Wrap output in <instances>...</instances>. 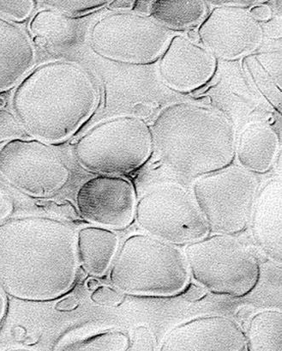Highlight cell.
<instances>
[{"instance_id": "cell-23", "label": "cell", "mask_w": 282, "mask_h": 351, "mask_svg": "<svg viewBox=\"0 0 282 351\" xmlns=\"http://www.w3.org/2000/svg\"><path fill=\"white\" fill-rule=\"evenodd\" d=\"M130 339L120 330H108L64 348L69 350L125 351L128 350Z\"/></svg>"}, {"instance_id": "cell-14", "label": "cell", "mask_w": 282, "mask_h": 351, "mask_svg": "<svg viewBox=\"0 0 282 351\" xmlns=\"http://www.w3.org/2000/svg\"><path fill=\"white\" fill-rule=\"evenodd\" d=\"M216 59L188 37L175 35L159 58L158 71L163 83L172 90L191 92L212 80Z\"/></svg>"}, {"instance_id": "cell-18", "label": "cell", "mask_w": 282, "mask_h": 351, "mask_svg": "<svg viewBox=\"0 0 282 351\" xmlns=\"http://www.w3.org/2000/svg\"><path fill=\"white\" fill-rule=\"evenodd\" d=\"M118 247V237L110 228L85 227L77 234L78 262L93 277L106 274L113 263Z\"/></svg>"}, {"instance_id": "cell-1", "label": "cell", "mask_w": 282, "mask_h": 351, "mask_svg": "<svg viewBox=\"0 0 282 351\" xmlns=\"http://www.w3.org/2000/svg\"><path fill=\"white\" fill-rule=\"evenodd\" d=\"M77 236L57 218L27 216L0 223V287L20 302L66 295L77 278Z\"/></svg>"}, {"instance_id": "cell-15", "label": "cell", "mask_w": 282, "mask_h": 351, "mask_svg": "<svg viewBox=\"0 0 282 351\" xmlns=\"http://www.w3.org/2000/svg\"><path fill=\"white\" fill-rule=\"evenodd\" d=\"M281 180H268L258 190L251 213V234L257 247L272 262L281 265Z\"/></svg>"}, {"instance_id": "cell-7", "label": "cell", "mask_w": 282, "mask_h": 351, "mask_svg": "<svg viewBox=\"0 0 282 351\" xmlns=\"http://www.w3.org/2000/svg\"><path fill=\"white\" fill-rule=\"evenodd\" d=\"M175 34L149 15L114 12L94 23L91 49L114 62L145 66L162 57Z\"/></svg>"}, {"instance_id": "cell-33", "label": "cell", "mask_w": 282, "mask_h": 351, "mask_svg": "<svg viewBox=\"0 0 282 351\" xmlns=\"http://www.w3.org/2000/svg\"><path fill=\"white\" fill-rule=\"evenodd\" d=\"M136 1L129 0V1H111L108 5V8L114 12H131L134 8Z\"/></svg>"}, {"instance_id": "cell-24", "label": "cell", "mask_w": 282, "mask_h": 351, "mask_svg": "<svg viewBox=\"0 0 282 351\" xmlns=\"http://www.w3.org/2000/svg\"><path fill=\"white\" fill-rule=\"evenodd\" d=\"M110 2L107 0H47L42 1V4L53 11L73 19L99 11L110 5Z\"/></svg>"}, {"instance_id": "cell-31", "label": "cell", "mask_w": 282, "mask_h": 351, "mask_svg": "<svg viewBox=\"0 0 282 351\" xmlns=\"http://www.w3.org/2000/svg\"><path fill=\"white\" fill-rule=\"evenodd\" d=\"M79 305V299L76 295H68L56 303L55 309L59 312H70Z\"/></svg>"}, {"instance_id": "cell-27", "label": "cell", "mask_w": 282, "mask_h": 351, "mask_svg": "<svg viewBox=\"0 0 282 351\" xmlns=\"http://www.w3.org/2000/svg\"><path fill=\"white\" fill-rule=\"evenodd\" d=\"M91 301L94 304L103 306H116L124 300V294L118 289L110 286L101 285L94 289L90 295Z\"/></svg>"}, {"instance_id": "cell-25", "label": "cell", "mask_w": 282, "mask_h": 351, "mask_svg": "<svg viewBox=\"0 0 282 351\" xmlns=\"http://www.w3.org/2000/svg\"><path fill=\"white\" fill-rule=\"evenodd\" d=\"M35 6L33 0H0V16L9 21L23 22L31 14Z\"/></svg>"}, {"instance_id": "cell-28", "label": "cell", "mask_w": 282, "mask_h": 351, "mask_svg": "<svg viewBox=\"0 0 282 351\" xmlns=\"http://www.w3.org/2000/svg\"><path fill=\"white\" fill-rule=\"evenodd\" d=\"M128 350H155V339L151 330L146 326H138L129 337Z\"/></svg>"}, {"instance_id": "cell-34", "label": "cell", "mask_w": 282, "mask_h": 351, "mask_svg": "<svg viewBox=\"0 0 282 351\" xmlns=\"http://www.w3.org/2000/svg\"><path fill=\"white\" fill-rule=\"evenodd\" d=\"M5 291L0 287V330H1L3 325H4L6 315L8 313V300L6 298Z\"/></svg>"}, {"instance_id": "cell-32", "label": "cell", "mask_w": 282, "mask_h": 351, "mask_svg": "<svg viewBox=\"0 0 282 351\" xmlns=\"http://www.w3.org/2000/svg\"><path fill=\"white\" fill-rule=\"evenodd\" d=\"M210 4L215 6H236V8H241L246 9L247 8H253V6L257 5V4H263L264 1H210Z\"/></svg>"}, {"instance_id": "cell-16", "label": "cell", "mask_w": 282, "mask_h": 351, "mask_svg": "<svg viewBox=\"0 0 282 351\" xmlns=\"http://www.w3.org/2000/svg\"><path fill=\"white\" fill-rule=\"evenodd\" d=\"M35 46L21 27L0 16V92L16 86L35 66Z\"/></svg>"}, {"instance_id": "cell-12", "label": "cell", "mask_w": 282, "mask_h": 351, "mask_svg": "<svg viewBox=\"0 0 282 351\" xmlns=\"http://www.w3.org/2000/svg\"><path fill=\"white\" fill-rule=\"evenodd\" d=\"M76 206L80 216L88 223L121 230L133 221L137 197L130 180L118 176L101 175L80 186Z\"/></svg>"}, {"instance_id": "cell-8", "label": "cell", "mask_w": 282, "mask_h": 351, "mask_svg": "<svg viewBox=\"0 0 282 351\" xmlns=\"http://www.w3.org/2000/svg\"><path fill=\"white\" fill-rule=\"evenodd\" d=\"M259 183L253 173L227 166L196 178L192 196L213 234H239L250 223Z\"/></svg>"}, {"instance_id": "cell-29", "label": "cell", "mask_w": 282, "mask_h": 351, "mask_svg": "<svg viewBox=\"0 0 282 351\" xmlns=\"http://www.w3.org/2000/svg\"><path fill=\"white\" fill-rule=\"evenodd\" d=\"M14 210V203L8 194L0 191V223L8 220Z\"/></svg>"}, {"instance_id": "cell-21", "label": "cell", "mask_w": 282, "mask_h": 351, "mask_svg": "<svg viewBox=\"0 0 282 351\" xmlns=\"http://www.w3.org/2000/svg\"><path fill=\"white\" fill-rule=\"evenodd\" d=\"M29 30L36 45L53 49L71 45L77 35V25L73 19L50 9L42 10L34 16Z\"/></svg>"}, {"instance_id": "cell-6", "label": "cell", "mask_w": 282, "mask_h": 351, "mask_svg": "<svg viewBox=\"0 0 282 351\" xmlns=\"http://www.w3.org/2000/svg\"><path fill=\"white\" fill-rule=\"evenodd\" d=\"M183 254L194 280L214 294L241 298L259 281L256 255L231 234H213L187 244Z\"/></svg>"}, {"instance_id": "cell-4", "label": "cell", "mask_w": 282, "mask_h": 351, "mask_svg": "<svg viewBox=\"0 0 282 351\" xmlns=\"http://www.w3.org/2000/svg\"><path fill=\"white\" fill-rule=\"evenodd\" d=\"M111 267L112 285L127 295H175L185 289L190 278L185 254L147 234L128 237Z\"/></svg>"}, {"instance_id": "cell-9", "label": "cell", "mask_w": 282, "mask_h": 351, "mask_svg": "<svg viewBox=\"0 0 282 351\" xmlns=\"http://www.w3.org/2000/svg\"><path fill=\"white\" fill-rule=\"evenodd\" d=\"M135 218L146 234L172 245L194 243L209 233L192 194L173 184L144 194L137 202Z\"/></svg>"}, {"instance_id": "cell-17", "label": "cell", "mask_w": 282, "mask_h": 351, "mask_svg": "<svg viewBox=\"0 0 282 351\" xmlns=\"http://www.w3.org/2000/svg\"><path fill=\"white\" fill-rule=\"evenodd\" d=\"M280 149V138L270 125L253 122L241 132L235 145V156L241 168L264 173L273 166Z\"/></svg>"}, {"instance_id": "cell-35", "label": "cell", "mask_w": 282, "mask_h": 351, "mask_svg": "<svg viewBox=\"0 0 282 351\" xmlns=\"http://www.w3.org/2000/svg\"><path fill=\"white\" fill-rule=\"evenodd\" d=\"M5 105V101L4 99L0 98V109H2V108H4Z\"/></svg>"}, {"instance_id": "cell-26", "label": "cell", "mask_w": 282, "mask_h": 351, "mask_svg": "<svg viewBox=\"0 0 282 351\" xmlns=\"http://www.w3.org/2000/svg\"><path fill=\"white\" fill-rule=\"evenodd\" d=\"M25 132L13 112L0 109V143L22 138Z\"/></svg>"}, {"instance_id": "cell-11", "label": "cell", "mask_w": 282, "mask_h": 351, "mask_svg": "<svg viewBox=\"0 0 282 351\" xmlns=\"http://www.w3.org/2000/svg\"><path fill=\"white\" fill-rule=\"evenodd\" d=\"M203 47L214 57L235 60L254 52L263 43L264 29L249 10L216 6L198 30Z\"/></svg>"}, {"instance_id": "cell-13", "label": "cell", "mask_w": 282, "mask_h": 351, "mask_svg": "<svg viewBox=\"0 0 282 351\" xmlns=\"http://www.w3.org/2000/svg\"><path fill=\"white\" fill-rule=\"evenodd\" d=\"M162 351H248L246 334L235 320L222 315L198 317L166 334Z\"/></svg>"}, {"instance_id": "cell-2", "label": "cell", "mask_w": 282, "mask_h": 351, "mask_svg": "<svg viewBox=\"0 0 282 351\" xmlns=\"http://www.w3.org/2000/svg\"><path fill=\"white\" fill-rule=\"evenodd\" d=\"M99 101L96 81L81 64L52 61L27 75L12 97L25 134L47 144L66 141L90 119Z\"/></svg>"}, {"instance_id": "cell-20", "label": "cell", "mask_w": 282, "mask_h": 351, "mask_svg": "<svg viewBox=\"0 0 282 351\" xmlns=\"http://www.w3.org/2000/svg\"><path fill=\"white\" fill-rule=\"evenodd\" d=\"M244 68L261 94H263L265 98L280 111L281 101V51L251 54L244 60Z\"/></svg>"}, {"instance_id": "cell-3", "label": "cell", "mask_w": 282, "mask_h": 351, "mask_svg": "<svg viewBox=\"0 0 282 351\" xmlns=\"http://www.w3.org/2000/svg\"><path fill=\"white\" fill-rule=\"evenodd\" d=\"M151 132L163 165L186 178L218 171L235 158L232 121L205 105L179 101L166 106L156 116Z\"/></svg>"}, {"instance_id": "cell-10", "label": "cell", "mask_w": 282, "mask_h": 351, "mask_svg": "<svg viewBox=\"0 0 282 351\" xmlns=\"http://www.w3.org/2000/svg\"><path fill=\"white\" fill-rule=\"evenodd\" d=\"M0 176L27 195L46 197L66 186L70 170L47 143L16 138L0 148Z\"/></svg>"}, {"instance_id": "cell-22", "label": "cell", "mask_w": 282, "mask_h": 351, "mask_svg": "<svg viewBox=\"0 0 282 351\" xmlns=\"http://www.w3.org/2000/svg\"><path fill=\"white\" fill-rule=\"evenodd\" d=\"M248 351H282V315L279 310L256 313L246 332Z\"/></svg>"}, {"instance_id": "cell-19", "label": "cell", "mask_w": 282, "mask_h": 351, "mask_svg": "<svg viewBox=\"0 0 282 351\" xmlns=\"http://www.w3.org/2000/svg\"><path fill=\"white\" fill-rule=\"evenodd\" d=\"M208 2L202 0H155L149 8V16L170 30H183L205 21Z\"/></svg>"}, {"instance_id": "cell-5", "label": "cell", "mask_w": 282, "mask_h": 351, "mask_svg": "<svg viewBox=\"0 0 282 351\" xmlns=\"http://www.w3.org/2000/svg\"><path fill=\"white\" fill-rule=\"evenodd\" d=\"M151 128L138 116L101 122L75 145V158L88 171L121 176L141 168L153 152Z\"/></svg>"}, {"instance_id": "cell-30", "label": "cell", "mask_w": 282, "mask_h": 351, "mask_svg": "<svg viewBox=\"0 0 282 351\" xmlns=\"http://www.w3.org/2000/svg\"><path fill=\"white\" fill-rule=\"evenodd\" d=\"M263 4L253 6L249 11L253 18L258 23L268 21L272 16V10L270 6Z\"/></svg>"}]
</instances>
